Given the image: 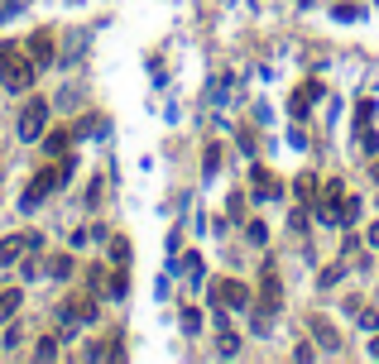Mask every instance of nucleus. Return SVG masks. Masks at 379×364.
<instances>
[{
	"instance_id": "1",
	"label": "nucleus",
	"mask_w": 379,
	"mask_h": 364,
	"mask_svg": "<svg viewBox=\"0 0 379 364\" xmlns=\"http://www.w3.org/2000/svg\"><path fill=\"white\" fill-rule=\"evenodd\" d=\"M43 125H48V101H29L19 110V139H39Z\"/></svg>"
},
{
	"instance_id": "2",
	"label": "nucleus",
	"mask_w": 379,
	"mask_h": 364,
	"mask_svg": "<svg viewBox=\"0 0 379 364\" xmlns=\"http://www.w3.org/2000/svg\"><path fill=\"white\" fill-rule=\"evenodd\" d=\"M211 302H216V307H245V302H250V287L235 283V278H216V283H211Z\"/></svg>"
},
{
	"instance_id": "3",
	"label": "nucleus",
	"mask_w": 379,
	"mask_h": 364,
	"mask_svg": "<svg viewBox=\"0 0 379 364\" xmlns=\"http://www.w3.org/2000/svg\"><path fill=\"white\" fill-rule=\"evenodd\" d=\"M68 178V168H43V173H34V182H29V192H24V206H39L58 182Z\"/></svg>"
},
{
	"instance_id": "4",
	"label": "nucleus",
	"mask_w": 379,
	"mask_h": 364,
	"mask_svg": "<svg viewBox=\"0 0 379 364\" xmlns=\"http://www.w3.org/2000/svg\"><path fill=\"white\" fill-rule=\"evenodd\" d=\"M34 77H39L34 63H5V87L10 91H29L34 87Z\"/></svg>"
},
{
	"instance_id": "5",
	"label": "nucleus",
	"mask_w": 379,
	"mask_h": 364,
	"mask_svg": "<svg viewBox=\"0 0 379 364\" xmlns=\"http://www.w3.org/2000/svg\"><path fill=\"white\" fill-rule=\"evenodd\" d=\"M24 250H39V235H10V240H0V264H14Z\"/></svg>"
},
{
	"instance_id": "6",
	"label": "nucleus",
	"mask_w": 379,
	"mask_h": 364,
	"mask_svg": "<svg viewBox=\"0 0 379 364\" xmlns=\"http://www.w3.org/2000/svg\"><path fill=\"white\" fill-rule=\"evenodd\" d=\"M92 316H96L92 297H68V307H63V321H68V326H82V321H92Z\"/></svg>"
},
{
	"instance_id": "7",
	"label": "nucleus",
	"mask_w": 379,
	"mask_h": 364,
	"mask_svg": "<svg viewBox=\"0 0 379 364\" xmlns=\"http://www.w3.org/2000/svg\"><path fill=\"white\" fill-rule=\"evenodd\" d=\"M284 307V292H279V273L264 269V316H274Z\"/></svg>"
},
{
	"instance_id": "8",
	"label": "nucleus",
	"mask_w": 379,
	"mask_h": 364,
	"mask_svg": "<svg viewBox=\"0 0 379 364\" xmlns=\"http://www.w3.org/2000/svg\"><path fill=\"white\" fill-rule=\"evenodd\" d=\"M255 192H260V196H279L284 187H279V178H274L269 168H255Z\"/></svg>"
},
{
	"instance_id": "9",
	"label": "nucleus",
	"mask_w": 379,
	"mask_h": 364,
	"mask_svg": "<svg viewBox=\"0 0 379 364\" xmlns=\"http://www.w3.org/2000/svg\"><path fill=\"white\" fill-rule=\"evenodd\" d=\"M19 302H24V292H19V287H5V292H0V321H5V316H14V312H19Z\"/></svg>"
},
{
	"instance_id": "10",
	"label": "nucleus",
	"mask_w": 379,
	"mask_h": 364,
	"mask_svg": "<svg viewBox=\"0 0 379 364\" xmlns=\"http://www.w3.org/2000/svg\"><path fill=\"white\" fill-rule=\"evenodd\" d=\"M293 187H298V201H302V206H312V201H317V178H307V173H302Z\"/></svg>"
},
{
	"instance_id": "11",
	"label": "nucleus",
	"mask_w": 379,
	"mask_h": 364,
	"mask_svg": "<svg viewBox=\"0 0 379 364\" xmlns=\"http://www.w3.org/2000/svg\"><path fill=\"white\" fill-rule=\"evenodd\" d=\"M29 48H34V63H48V58H53V39H48V34H34Z\"/></svg>"
},
{
	"instance_id": "12",
	"label": "nucleus",
	"mask_w": 379,
	"mask_h": 364,
	"mask_svg": "<svg viewBox=\"0 0 379 364\" xmlns=\"http://www.w3.org/2000/svg\"><path fill=\"white\" fill-rule=\"evenodd\" d=\"M43 149H48V154H63V149H68V130H53V134H43Z\"/></svg>"
},
{
	"instance_id": "13",
	"label": "nucleus",
	"mask_w": 379,
	"mask_h": 364,
	"mask_svg": "<svg viewBox=\"0 0 379 364\" xmlns=\"http://www.w3.org/2000/svg\"><path fill=\"white\" fill-rule=\"evenodd\" d=\"M48 273H53V278H68V273H72V259H68V254L48 259Z\"/></svg>"
},
{
	"instance_id": "14",
	"label": "nucleus",
	"mask_w": 379,
	"mask_h": 364,
	"mask_svg": "<svg viewBox=\"0 0 379 364\" xmlns=\"http://www.w3.org/2000/svg\"><path fill=\"white\" fill-rule=\"evenodd\" d=\"M370 115H375V101H360V105H356V130H365Z\"/></svg>"
},
{
	"instance_id": "15",
	"label": "nucleus",
	"mask_w": 379,
	"mask_h": 364,
	"mask_svg": "<svg viewBox=\"0 0 379 364\" xmlns=\"http://www.w3.org/2000/svg\"><path fill=\"white\" fill-rule=\"evenodd\" d=\"M245 235H250L255 245H264V240H269V225H264V221H250V225H245Z\"/></svg>"
},
{
	"instance_id": "16",
	"label": "nucleus",
	"mask_w": 379,
	"mask_h": 364,
	"mask_svg": "<svg viewBox=\"0 0 379 364\" xmlns=\"http://www.w3.org/2000/svg\"><path fill=\"white\" fill-rule=\"evenodd\" d=\"M110 259L125 269V264H130V245H125V240H115V245H110Z\"/></svg>"
},
{
	"instance_id": "17",
	"label": "nucleus",
	"mask_w": 379,
	"mask_h": 364,
	"mask_svg": "<svg viewBox=\"0 0 379 364\" xmlns=\"http://www.w3.org/2000/svg\"><path fill=\"white\" fill-rule=\"evenodd\" d=\"M235 345H240V341H235L231 331H221V341H216V350H221V355H235Z\"/></svg>"
},
{
	"instance_id": "18",
	"label": "nucleus",
	"mask_w": 379,
	"mask_h": 364,
	"mask_svg": "<svg viewBox=\"0 0 379 364\" xmlns=\"http://www.w3.org/2000/svg\"><path fill=\"white\" fill-rule=\"evenodd\" d=\"M360 14H365L360 5H336V19H360Z\"/></svg>"
},
{
	"instance_id": "19",
	"label": "nucleus",
	"mask_w": 379,
	"mask_h": 364,
	"mask_svg": "<svg viewBox=\"0 0 379 364\" xmlns=\"http://www.w3.org/2000/svg\"><path fill=\"white\" fill-rule=\"evenodd\" d=\"M312 331L322 336V345H336V336H331V326H327V321H312Z\"/></svg>"
},
{
	"instance_id": "20",
	"label": "nucleus",
	"mask_w": 379,
	"mask_h": 364,
	"mask_svg": "<svg viewBox=\"0 0 379 364\" xmlns=\"http://www.w3.org/2000/svg\"><path fill=\"white\" fill-rule=\"evenodd\" d=\"M197 326H202V316H197V312L188 307V312H183V331H197Z\"/></svg>"
},
{
	"instance_id": "21",
	"label": "nucleus",
	"mask_w": 379,
	"mask_h": 364,
	"mask_svg": "<svg viewBox=\"0 0 379 364\" xmlns=\"http://www.w3.org/2000/svg\"><path fill=\"white\" fill-rule=\"evenodd\" d=\"M365 240H370V245H379V225H370V230H365Z\"/></svg>"
},
{
	"instance_id": "22",
	"label": "nucleus",
	"mask_w": 379,
	"mask_h": 364,
	"mask_svg": "<svg viewBox=\"0 0 379 364\" xmlns=\"http://www.w3.org/2000/svg\"><path fill=\"white\" fill-rule=\"evenodd\" d=\"M370 355H379V341H370Z\"/></svg>"
}]
</instances>
